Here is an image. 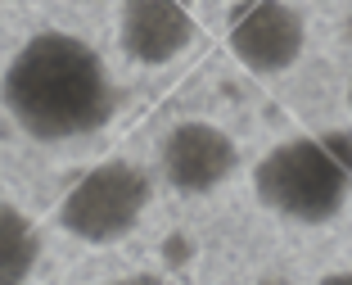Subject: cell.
<instances>
[{
	"instance_id": "cell-1",
	"label": "cell",
	"mask_w": 352,
	"mask_h": 285,
	"mask_svg": "<svg viewBox=\"0 0 352 285\" xmlns=\"http://www.w3.org/2000/svg\"><path fill=\"white\" fill-rule=\"evenodd\" d=\"M5 109L32 140L91 136L113 118V77L73 32H41L5 68Z\"/></svg>"
},
{
	"instance_id": "cell-2",
	"label": "cell",
	"mask_w": 352,
	"mask_h": 285,
	"mask_svg": "<svg viewBox=\"0 0 352 285\" xmlns=\"http://www.w3.org/2000/svg\"><path fill=\"white\" fill-rule=\"evenodd\" d=\"M253 190L271 213L289 222H330L352 195V136H298L267 149L253 168Z\"/></svg>"
},
{
	"instance_id": "cell-3",
	"label": "cell",
	"mask_w": 352,
	"mask_h": 285,
	"mask_svg": "<svg viewBox=\"0 0 352 285\" xmlns=\"http://www.w3.org/2000/svg\"><path fill=\"white\" fill-rule=\"evenodd\" d=\"M149 195L154 186H149L145 168H135L126 158L95 163L59 200V226L82 244H118L140 226Z\"/></svg>"
},
{
	"instance_id": "cell-4",
	"label": "cell",
	"mask_w": 352,
	"mask_h": 285,
	"mask_svg": "<svg viewBox=\"0 0 352 285\" xmlns=\"http://www.w3.org/2000/svg\"><path fill=\"white\" fill-rule=\"evenodd\" d=\"M226 45L249 73H285L307 45L302 14L289 0H239L226 19Z\"/></svg>"
},
{
	"instance_id": "cell-5",
	"label": "cell",
	"mask_w": 352,
	"mask_h": 285,
	"mask_svg": "<svg viewBox=\"0 0 352 285\" xmlns=\"http://www.w3.org/2000/svg\"><path fill=\"white\" fill-rule=\"evenodd\" d=\"M158 163L172 190L181 195H208V190L226 186L239 168V149L235 140L221 131L217 123H176L158 145Z\"/></svg>"
},
{
	"instance_id": "cell-6",
	"label": "cell",
	"mask_w": 352,
	"mask_h": 285,
	"mask_svg": "<svg viewBox=\"0 0 352 285\" xmlns=\"http://www.w3.org/2000/svg\"><path fill=\"white\" fill-rule=\"evenodd\" d=\"M118 41H122L126 59L158 68V63H172L176 54L190 50L195 19H190V10L181 0H122Z\"/></svg>"
},
{
	"instance_id": "cell-7",
	"label": "cell",
	"mask_w": 352,
	"mask_h": 285,
	"mask_svg": "<svg viewBox=\"0 0 352 285\" xmlns=\"http://www.w3.org/2000/svg\"><path fill=\"white\" fill-rule=\"evenodd\" d=\"M41 258V235L14 204L0 200V285H28Z\"/></svg>"
},
{
	"instance_id": "cell-8",
	"label": "cell",
	"mask_w": 352,
	"mask_h": 285,
	"mask_svg": "<svg viewBox=\"0 0 352 285\" xmlns=\"http://www.w3.org/2000/svg\"><path fill=\"white\" fill-rule=\"evenodd\" d=\"M113 285H172V281H163V276H154V272H135V276H122V281H113Z\"/></svg>"
},
{
	"instance_id": "cell-9",
	"label": "cell",
	"mask_w": 352,
	"mask_h": 285,
	"mask_svg": "<svg viewBox=\"0 0 352 285\" xmlns=\"http://www.w3.org/2000/svg\"><path fill=\"white\" fill-rule=\"evenodd\" d=\"M316 285H352V272H330V276H321Z\"/></svg>"
},
{
	"instance_id": "cell-10",
	"label": "cell",
	"mask_w": 352,
	"mask_h": 285,
	"mask_svg": "<svg viewBox=\"0 0 352 285\" xmlns=\"http://www.w3.org/2000/svg\"><path fill=\"white\" fill-rule=\"evenodd\" d=\"M348 105H352V82H348Z\"/></svg>"
}]
</instances>
